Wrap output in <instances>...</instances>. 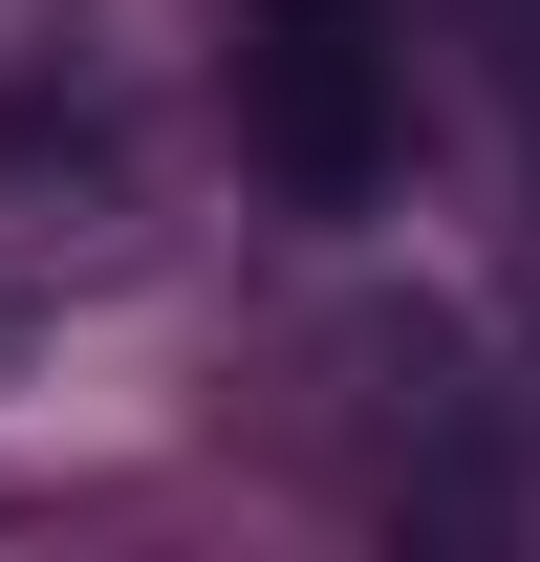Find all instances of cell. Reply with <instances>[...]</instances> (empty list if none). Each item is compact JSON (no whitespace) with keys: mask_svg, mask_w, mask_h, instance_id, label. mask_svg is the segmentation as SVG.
Returning a JSON list of instances; mask_svg holds the SVG:
<instances>
[{"mask_svg":"<svg viewBox=\"0 0 540 562\" xmlns=\"http://www.w3.org/2000/svg\"><path fill=\"white\" fill-rule=\"evenodd\" d=\"M238 131L303 216H368L410 151V87H390V22L368 0H260V44H238Z\"/></svg>","mask_w":540,"mask_h":562,"instance_id":"obj_1","label":"cell"}]
</instances>
